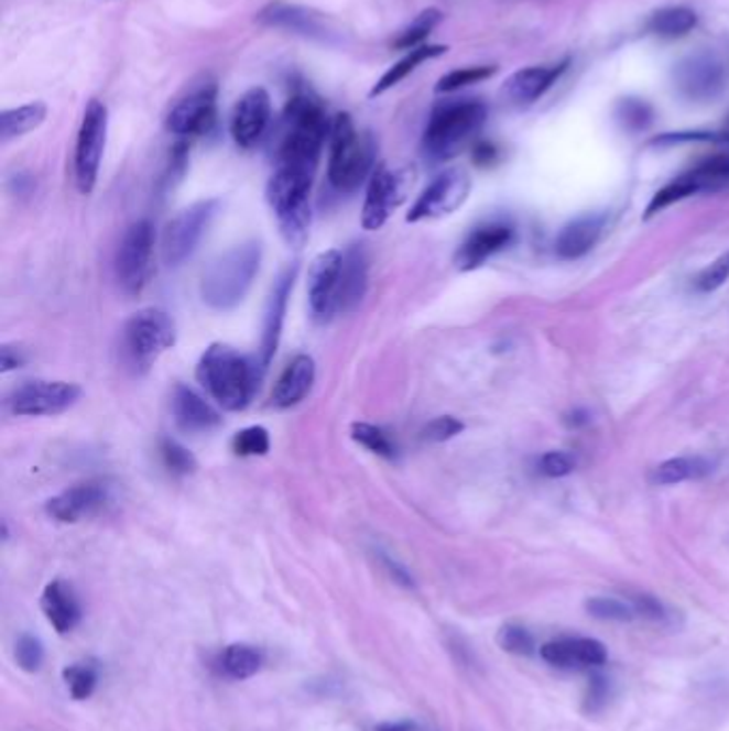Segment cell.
Returning <instances> with one entry per match:
<instances>
[{
	"label": "cell",
	"instance_id": "f546056e",
	"mask_svg": "<svg viewBox=\"0 0 729 731\" xmlns=\"http://www.w3.org/2000/svg\"><path fill=\"white\" fill-rule=\"evenodd\" d=\"M447 52V45H420L415 50H409L406 56L401 58L396 65H392L385 74L381 75V79L372 86L370 90V97H379L388 90H392L394 86H399L404 77L413 74L420 65H424L426 61H433V58H438Z\"/></svg>",
	"mask_w": 729,
	"mask_h": 731
},
{
	"label": "cell",
	"instance_id": "e0dca14e",
	"mask_svg": "<svg viewBox=\"0 0 729 731\" xmlns=\"http://www.w3.org/2000/svg\"><path fill=\"white\" fill-rule=\"evenodd\" d=\"M342 253L326 251L315 257L308 270V304L319 324H328L340 313Z\"/></svg>",
	"mask_w": 729,
	"mask_h": 731
},
{
	"label": "cell",
	"instance_id": "ab89813d",
	"mask_svg": "<svg viewBox=\"0 0 729 731\" xmlns=\"http://www.w3.org/2000/svg\"><path fill=\"white\" fill-rule=\"evenodd\" d=\"M497 644L501 646V651L515 655V657H531L535 653V640H533L531 631L515 622H508L499 629Z\"/></svg>",
	"mask_w": 729,
	"mask_h": 731
},
{
	"label": "cell",
	"instance_id": "ac0fdd59",
	"mask_svg": "<svg viewBox=\"0 0 729 731\" xmlns=\"http://www.w3.org/2000/svg\"><path fill=\"white\" fill-rule=\"evenodd\" d=\"M110 503V485L106 481L93 479L84 483H75L69 490L56 494L47 501L45 512L56 522L75 524L84 517L101 512Z\"/></svg>",
	"mask_w": 729,
	"mask_h": 731
},
{
	"label": "cell",
	"instance_id": "484cf974",
	"mask_svg": "<svg viewBox=\"0 0 729 731\" xmlns=\"http://www.w3.org/2000/svg\"><path fill=\"white\" fill-rule=\"evenodd\" d=\"M603 225L606 219L601 215H584L580 219L565 225L554 242L556 257L574 261L590 253L603 233Z\"/></svg>",
	"mask_w": 729,
	"mask_h": 731
},
{
	"label": "cell",
	"instance_id": "3957f363",
	"mask_svg": "<svg viewBox=\"0 0 729 731\" xmlns=\"http://www.w3.org/2000/svg\"><path fill=\"white\" fill-rule=\"evenodd\" d=\"M197 381L225 411H244L255 392L257 370L229 345H210L197 364Z\"/></svg>",
	"mask_w": 729,
	"mask_h": 731
},
{
	"label": "cell",
	"instance_id": "4dcf8cb0",
	"mask_svg": "<svg viewBox=\"0 0 729 731\" xmlns=\"http://www.w3.org/2000/svg\"><path fill=\"white\" fill-rule=\"evenodd\" d=\"M47 118V106L41 101H33L13 110H4L0 113V140L7 144L11 140H18L31 131L39 129Z\"/></svg>",
	"mask_w": 729,
	"mask_h": 731
},
{
	"label": "cell",
	"instance_id": "44dd1931",
	"mask_svg": "<svg viewBox=\"0 0 729 731\" xmlns=\"http://www.w3.org/2000/svg\"><path fill=\"white\" fill-rule=\"evenodd\" d=\"M295 274H297V265L287 268L279 281L274 283L268 306H265V319H263V334H261V351H259V368L265 370L279 347L281 340V331H283V324H285V313H287V304H290V295H292L293 283H295Z\"/></svg>",
	"mask_w": 729,
	"mask_h": 731
},
{
	"label": "cell",
	"instance_id": "7dc6e473",
	"mask_svg": "<svg viewBox=\"0 0 729 731\" xmlns=\"http://www.w3.org/2000/svg\"><path fill=\"white\" fill-rule=\"evenodd\" d=\"M576 469V458L567 451H547L540 460V471L546 477H567Z\"/></svg>",
	"mask_w": 729,
	"mask_h": 731
},
{
	"label": "cell",
	"instance_id": "f5cc1de1",
	"mask_svg": "<svg viewBox=\"0 0 729 731\" xmlns=\"http://www.w3.org/2000/svg\"><path fill=\"white\" fill-rule=\"evenodd\" d=\"M474 156L477 165H490L492 161H497V148L488 142H481L475 146Z\"/></svg>",
	"mask_w": 729,
	"mask_h": 731
},
{
	"label": "cell",
	"instance_id": "b9f144b4",
	"mask_svg": "<svg viewBox=\"0 0 729 731\" xmlns=\"http://www.w3.org/2000/svg\"><path fill=\"white\" fill-rule=\"evenodd\" d=\"M231 449L242 458L265 456L270 451V433L263 426H249L233 437Z\"/></svg>",
	"mask_w": 729,
	"mask_h": 731
},
{
	"label": "cell",
	"instance_id": "9c48e42d",
	"mask_svg": "<svg viewBox=\"0 0 729 731\" xmlns=\"http://www.w3.org/2000/svg\"><path fill=\"white\" fill-rule=\"evenodd\" d=\"M110 116L106 103L93 99L84 111L75 144V184L81 195H90L97 186L104 152L108 144Z\"/></svg>",
	"mask_w": 729,
	"mask_h": 731
},
{
	"label": "cell",
	"instance_id": "f1b7e54d",
	"mask_svg": "<svg viewBox=\"0 0 729 731\" xmlns=\"http://www.w3.org/2000/svg\"><path fill=\"white\" fill-rule=\"evenodd\" d=\"M368 290V253L364 244H351L342 253L340 276V313L353 310Z\"/></svg>",
	"mask_w": 729,
	"mask_h": 731
},
{
	"label": "cell",
	"instance_id": "d6986e66",
	"mask_svg": "<svg viewBox=\"0 0 729 731\" xmlns=\"http://www.w3.org/2000/svg\"><path fill=\"white\" fill-rule=\"evenodd\" d=\"M272 120V99L265 88H251L247 90L240 101L236 103L231 113V138L233 142L244 150L255 148Z\"/></svg>",
	"mask_w": 729,
	"mask_h": 731
},
{
	"label": "cell",
	"instance_id": "f6af8a7d",
	"mask_svg": "<svg viewBox=\"0 0 729 731\" xmlns=\"http://www.w3.org/2000/svg\"><path fill=\"white\" fill-rule=\"evenodd\" d=\"M729 279V253H723L719 259H715L710 265H706L693 281L695 292L712 293L719 287L726 285Z\"/></svg>",
	"mask_w": 729,
	"mask_h": 731
},
{
	"label": "cell",
	"instance_id": "681fc988",
	"mask_svg": "<svg viewBox=\"0 0 729 731\" xmlns=\"http://www.w3.org/2000/svg\"><path fill=\"white\" fill-rule=\"evenodd\" d=\"M629 603L635 610V617L649 619V621H663L665 619V605L661 601H656L655 597L651 594H633L629 599Z\"/></svg>",
	"mask_w": 729,
	"mask_h": 731
},
{
	"label": "cell",
	"instance_id": "8d00e7d4",
	"mask_svg": "<svg viewBox=\"0 0 729 731\" xmlns=\"http://www.w3.org/2000/svg\"><path fill=\"white\" fill-rule=\"evenodd\" d=\"M351 439L360 443L368 451L385 458V460L396 458V445L388 437V433L379 426H372V424H366V422H356L351 426Z\"/></svg>",
	"mask_w": 729,
	"mask_h": 731
},
{
	"label": "cell",
	"instance_id": "5b68a950",
	"mask_svg": "<svg viewBox=\"0 0 729 731\" xmlns=\"http://www.w3.org/2000/svg\"><path fill=\"white\" fill-rule=\"evenodd\" d=\"M486 118L488 108L477 99H456L438 103L431 113L422 140L426 156L437 163L458 156L481 131Z\"/></svg>",
	"mask_w": 729,
	"mask_h": 731
},
{
	"label": "cell",
	"instance_id": "ffe728a7",
	"mask_svg": "<svg viewBox=\"0 0 729 731\" xmlns=\"http://www.w3.org/2000/svg\"><path fill=\"white\" fill-rule=\"evenodd\" d=\"M515 240V229L508 220H488L477 225L474 231L467 236V240L460 244L456 253V265L463 272L477 270L483 265L490 257L505 251L511 242Z\"/></svg>",
	"mask_w": 729,
	"mask_h": 731
},
{
	"label": "cell",
	"instance_id": "ba28073f",
	"mask_svg": "<svg viewBox=\"0 0 729 731\" xmlns=\"http://www.w3.org/2000/svg\"><path fill=\"white\" fill-rule=\"evenodd\" d=\"M726 188H729V152H721L695 163L692 170L683 172L678 178L656 190L646 208L644 219H653L661 210L693 195L719 193Z\"/></svg>",
	"mask_w": 729,
	"mask_h": 731
},
{
	"label": "cell",
	"instance_id": "d4e9b609",
	"mask_svg": "<svg viewBox=\"0 0 729 731\" xmlns=\"http://www.w3.org/2000/svg\"><path fill=\"white\" fill-rule=\"evenodd\" d=\"M567 63H558V65H550V67H526L520 69L511 75L510 79L503 86V95L510 99L513 106H531L537 99H542L547 90L552 88V84L565 74Z\"/></svg>",
	"mask_w": 729,
	"mask_h": 731
},
{
	"label": "cell",
	"instance_id": "30bf717a",
	"mask_svg": "<svg viewBox=\"0 0 729 731\" xmlns=\"http://www.w3.org/2000/svg\"><path fill=\"white\" fill-rule=\"evenodd\" d=\"M219 199H204L183 210L163 231V261L172 268L183 265L193 255L219 215Z\"/></svg>",
	"mask_w": 729,
	"mask_h": 731
},
{
	"label": "cell",
	"instance_id": "74e56055",
	"mask_svg": "<svg viewBox=\"0 0 729 731\" xmlns=\"http://www.w3.org/2000/svg\"><path fill=\"white\" fill-rule=\"evenodd\" d=\"M159 451H161V460L165 465V469L174 476L184 477L195 473L197 469V460L195 456L184 447L183 443L163 437L159 443Z\"/></svg>",
	"mask_w": 729,
	"mask_h": 731
},
{
	"label": "cell",
	"instance_id": "9a60e30c",
	"mask_svg": "<svg viewBox=\"0 0 729 731\" xmlns=\"http://www.w3.org/2000/svg\"><path fill=\"white\" fill-rule=\"evenodd\" d=\"M409 183H411L409 170H390L388 165H379L372 172L366 188L362 227L368 231L381 229L404 201Z\"/></svg>",
	"mask_w": 729,
	"mask_h": 731
},
{
	"label": "cell",
	"instance_id": "7a4b0ae2",
	"mask_svg": "<svg viewBox=\"0 0 729 731\" xmlns=\"http://www.w3.org/2000/svg\"><path fill=\"white\" fill-rule=\"evenodd\" d=\"M261 244L257 240L242 242L217 257L202 276V299L219 313L233 310L244 302L261 268Z\"/></svg>",
	"mask_w": 729,
	"mask_h": 731
},
{
	"label": "cell",
	"instance_id": "d590c367",
	"mask_svg": "<svg viewBox=\"0 0 729 731\" xmlns=\"http://www.w3.org/2000/svg\"><path fill=\"white\" fill-rule=\"evenodd\" d=\"M63 680L75 701H84L97 689L99 667L95 663H74L63 669Z\"/></svg>",
	"mask_w": 729,
	"mask_h": 731
},
{
	"label": "cell",
	"instance_id": "db71d44e",
	"mask_svg": "<svg viewBox=\"0 0 729 731\" xmlns=\"http://www.w3.org/2000/svg\"><path fill=\"white\" fill-rule=\"evenodd\" d=\"M374 731H417V725L413 721H396V723H381Z\"/></svg>",
	"mask_w": 729,
	"mask_h": 731
},
{
	"label": "cell",
	"instance_id": "5bb4252c",
	"mask_svg": "<svg viewBox=\"0 0 729 731\" xmlns=\"http://www.w3.org/2000/svg\"><path fill=\"white\" fill-rule=\"evenodd\" d=\"M728 65L708 52L692 54L681 61L674 69V84L678 92L697 103H706L717 99L728 86Z\"/></svg>",
	"mask_w": 729,
	"mask_h": 731
},
{
	"label": "cell",
	"instance_id": "8fae6325",
	"mask_svg": "<svg viewBox=\"0 0 729 731\" xmlns=\"http://www.w3.org/2000/svg\"><path fill=\"white\" fill-rule=\"evenodd\" d=\"M152 255L154 227L150 220H135L124 231L116 253V279L122 292L129 295L144 292L152 274Z\"/></svg>",
	"mask_w": 729,
	"mask_h": 731
},
{
	"label": "cell",
	"instance_id": "4316f807",
	"mask_svg": "<svg viewBox=\"0 0 729 731\" xmlns=\"http://www.w3.org/2000/svg\"><path fill=\"white\" fill-rule=\"evenodd\" d=\"M41 610L56 633L65 635L74 631L81 621V608L75 597L74 588L63 580H54L43 588Z\"/></svg>",
	"mask_w": 729,
	"mask_h": 731
},
{
	"label": "cell",
	"instance_id": "1f68e13d",
	"mask_svg": "<svg viewBox=\"0 0 729 731\" xmlns=\"http://www.w3.org/2000/svg\"><path fill=\"white\" fill-rule=\"evenodd\" d=\"M219 667L231 680H249L263 667V655L251 644H229L220 653Z\"/></svg>",
	"mask_w": 729,
	"mask_h": 731
},
{
	"label": "cell",
	"instance_id": "52a82bcc",
	"mask_svg": "<svg viewBox=\"0 0 729 731\" xmlns=\"http://www.w3.org/2000/svg\"><path fill=\"white\" fill-rule=\"evenodd\" d=\"M176 342V326L161 308H142L122 328V353L135 372H146Z\"/></svg>",
	"mask_w": 729,
	"mask_h": 731
},
{
	"label": "cell",
	"instance_id": "7bdbcfd3",
	"mask_svg": "<svg viewBox=\"0 0 729 731\" xmlns=\"http://www.w3.org/2000/svg\"><path fill=\"white\" fill-rule=\"evenodd\" d=\"M13 655H15V663L22 672L37 674L39 669L43 667V661H45V648H43L39 637L31 635V633H24L15 642V653Z\"/></svg>",
	"mask_w": 729,
	"mask_h": 731
},
{
	"label": "cell",
	"instance_id": "ee69618b",
	"mask_svg": "<svg viewBox=\"0 0 729 731\" xmlns=\"http://www.w3.org/2000/svg\"><path fill=\"white\" fill-rule=\"evenodd\" d=\"M497 74V67H467V69H456L443 75L438 79L437 92H456L465 86H474L483 79H490Z\"/></svg>",
	"mask_w": 729,
	"mask_h": 731
},
{
	"label": "cell",
	"instance_id": "8992f818",
	"mask_svg": "<svg viewBox=\"0 0 729 731\" xmlns=\"http://www.w3.org/2000/svg\"><path fill=\"white\" fill-rule=\"evenodd\" d=\"M315 174L276 165L268 184V201L281 233L293 247H302L311 227V188Z\"/></svg>",
	"mask_w": 729,
	"mask_h": 731
},
{
	"label": "cell",
	"instance_id": "f907efd6",
	"mask_svg": "<svg viewBox=\"0 0 729 731\" xmlns=\"http://www.w3.org/2000/svg\"><path fill=\"white\" fill-rule=\"evenodd\" d=\"M24 362H26V356H24L22 349L11 347V345H2V347H0V372H2V374L22 368Z\"/></svg>",
	"mask_w": 729,
	"mask_h": 731
},
{
	"label": "cell",
	"instance_id": "6da1fadb",
	"mask_svg": "<svg viewBox=\"0 0 729 731\" xmlns=\"http://www.w3.org/2000/svg\"><path fill=\"white\" fill-rule=\"evenodd\" d=\"M329 131L331 120L324 103L315 95L297 90L285 110V133L276 152V165L315 174Z\"/></svg>",
	"mask_w": 729,
	"mask_h": 731
},
{
	"label": "cell",
	"instance_id": "4fadbf2b",
	"mask_svg": "<svg viewBox=\"0 0 729 731\" xmlns=\"http://www.w3.org/2000/svg\"><path fill=\"white\" fill-rule=\"evenodd\" d=\"M219 88L215 79H202L167 113V131L178 138H195L213 131L217 122Z\"/></svg>",
	"mask_w": 729,
	"mask_h": 731
},
{
	"label": "cell",
	"instance_id": "f35d334b",
	"mask_svg": "<svg viewBox=\"0 0 729 731\" xmlns=\"http://www.w3.org/2000/svg\"><path fill=\"white\" fill-rule=\"evenodd\" d=\"M586 612L597 621L629 622L635 619L633 605L617 597H592L586 601Z\"/></svg>",
	"mask_w": 729,
	"mask_h": 731
},
{
	"label": "cell",
	"instance_id": "bcb514c9",
	"mask_svg": "<svg viewBox=\"0 0 729 731\" xmlns=\"http://www.w3.org/2000/svg\"><path fill=\"white\" fill-rule=\"evenodd\" d=\"M465 430V424L458 417L451 415H440L437 419H433L424 430L422 437L431 443H443V440L454 439Z\"/></svg>",
	"mask_w": 729,
	"mask_h": 731
},
{
	"label": "cell",
	"instance_id": "83f0119b",
	"mask_svg": "<svg viewBox=\"0 0 729 731\" xmlns=\"http://www.w3.org/2000/svg\"><path fill=\"white\" fill-rule=\"evenodd\" d=\"M315 360L311 356H295L274 385L272 404L279 408H292L302 403L315 383Z\"/></svg>",
	"mask_w": 729,
	"mask_h": 731
},
{
	"label": "cell",
	"instance_id": "d6a6232c",
	"mask_svg": "<svg viewBox=\"0 0 729 731\" xmlns=\"http://www.w3.org/2000/svg\"><path fill=\"white\" fill-rule=\"evenodd\" d=\"M712 471V462L704 456H681L665 460L659 465L653 473V481L656 485H676L683 481L692 479H701Z\"/></svg>",
	"mask_w": 729,
	"mask_h": 731
},
{
	"label": "cell",
	"instance_id": "cb8c5ba5",
	"mask_svg": "<svg viewBox=\"0 0 729 731\" xmlns=\"http://www.w3.org/2000/svg\"><path fill=\"white\" fill-rule=\"evenodd\" d=\"M172 415L176 426L188 435H202L219 428V411H215L195 390L178 383L172 394Z\"/></svg>",
	"mask_w": 729,
	"mask_h": 731
},
{
	"label": "cell",
	"instance_id": "60d3db41",
	"mask_svg": "<svg viewBox=\"0 0 729 731\" xmlns=\"http://www.w3.org/2000/svg\"><path fill=\"white\" fill-rule=\"evenodd\" d=\"M617 118L627 131L640 133L653 124L655 111L642 99H622L617 110Z\"/></svg>",
	"mask_w": 729,
	"mask_h": 731
},
{
	"label": "cell",
	"instance_id": "7402d4cb",
	"mask_svg": "<svg viewBox=\"0 0 729 731\" xmlns=\"http://www.w3.org/2000/svg\"><path fill=\"white\" fill-rule=\"evenodd\" d=\"M542 658L561 669L601 667L608 661V648L595 637H561L540 648Z\"/></svg>",
	"mask_w": 729,
	"mask_h": 731
},
{
	"label": "cell",
	"instance_id": "7c38bea8",
	"mask_svg": "<svg viewBox=\"0 0 729 731\" xmlns=\"http://www.w3.org/2000/svg\"><path fill=\"white\" fill-rule=\"evenodd\" d=\"M81 399V388L69 381H26L15 388L7 408L20 417H50L69 411Z\"/></svg>",
	"mask_w": 729,
	"mask_h": 731
},
{
	"label": "cell",
	"instance_id": "11a10c76",
	"mask_svg": "<svg viewBox=\"0 0 729 731\" xmlns=\"http://www.w3.org/2000/svg\"><path fill=\"white\" fill-rule=\"evenodd\" d=\"M567 424L574 426V428H580L584 424H588V415L583 413V411H574V413L567 417Z\"/></svg>",
	"mask_w": 729,
	"mask_h": 731
},
{
	"label": "cell",
	"instance_id": "836d02e7",
	"mask_svg": "<svg viewBox=\"0 0 729 731\" xmlns=\"http://www.w3.org/2000/svg\"><path fill=\"white\" fill-rule=\"evenodd\" d=\"M697 24V15L689 7H663L649 20V33L659 37H685Z\"/></svg>",
	"mask_w": 729,
	"mask_h": 731
},
{
	"label": "cell",
	"instance_id": "603a6c76",
	"mask_svg": "<svg viewBox=\"0 0 729 731\" xmlns=\"http://www.w3.org/2000/svg\"><path fill=\"white\" fill-rule=\"evenodd\" d=\"M259 22L272 29H285L302 37L328 41L334 35L328 20L322 13L295 4H272L259 13Z\"/></svg>",
	"mask_w": 729,
	"mask_h": 731
},
{
	"label": "cell",
	"instance_id": "c3c4849f",
	"mask_svg": "<svg viewBox=\"0 0 729 731\" xmlns=\"http://www.w3.org/2000/svg\"><path fill=\"white\" fill-rule=\"evenodd\" d=\"M610 697V680L601 674H595L588 683V691H586V710L588 712H599Z\"/></svg>",
	"mask_w": 729,
	"mask_h": 731
},
{
	"label": "cell",
	"instance_id": "2e32d148",
	"mask_svg": "<svg viewBox=\"0 0 729 731\" xmlns=\"http://www.w3.org/2000/svg\"><path fill=\"white\" fill-rule=\"evenodd\" d=\"M469 193H471V178L465 170H458V167L445 170L422 190V195L413 204L411 212L406 215V220L420 222V220L447 217L467 201Z\"/></svg>",
	"mask_w": 729,
	"mask_h": 731
},
{
	"label": "cell",
	"instance_id": "277c9868",
	"mask_svg": "<svg viewBox=\"0 0 729 731\" xmlns=\"http://www.w3.org/2000/svg\"><path fill=\"white\" fill-rule=\"evenodd\" d=\"M374 152V140L370 133L358 131L349 113L334 116L329 131V184L338 193H356L377 170Z\"/></svg>",
	"mask_w": 729,
	"mask_h": 731
},
{
	"label": "cell",
	"instance_id": "816d5d0a",
	"mask_svg": "<svg viewBox=\"0 0 729 731\" xmlns=\"http://www.w3.org/2000/svg\"><path fill=\"white\" fill-rule=\"evenodd\" d=\"M381 563H383V567L388 569V574L392 576L394 582H399V585L404 586V588H413V578H411V574L402 567L399 560H394V558L388 556V554H381Z\"/></svg>",
	"mask_w": 729,
	"mask_h": 731
},
{
	"label": "cell",
	"instance_id": "e575fe53",
	"mask_svg": "<svg viewBox=\"0 0 729 731\" xmlns=\"http://www.w3.org/2000/svg\"><path fill=\"white\" fill-rule=\"evenodd\" d=\"M443 20V13L438 9H424L404 31L401 37L394 41L396 50H415L424 45V41L431 37V33L437 29Z\"/></svg>",
	"mask_w": 729,
	"mask_h": 731
}]
</instances>
